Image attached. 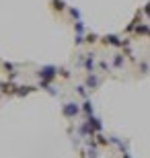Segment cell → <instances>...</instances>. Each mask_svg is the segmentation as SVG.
<instances>
[{
    "instance_id": "8",
    "label": "cell",
    "mask_w": 150,
    "mask_h": 158,
    "mask_svg": "<svg viewBox=\"0 0 150 158\" xmlns=\"http://www.w3.org/2000/svg\"><path fill=\"white\" fill-rule=\"evenodd\" d=\"M66 10H68V15L74 19V21H80V10H78V8H74V6H68Z\"/></svg>"
},
{
    "instance_id": "3",
    "label": "cell",
    "mask_w": 150,
    "mask_h": 158,
    "mask_svg": "<svg viewBox=\"0 0 150 158\" xmlns=\"http://www.w3.org/2000/svg\"><path fill=\"white\" fill-rule=\"evenodd\" d=\"M0 93H4V94H15V93H17V86H15L12 82H0Z\"/></svg>"
},
{
    "instance_id": "7",
    "label": "cell",
    "mask_w": 150,
    "mask_h": 158,
    "mask_svg": "<svg viewBox=\"0 0 150 158\" xmlns=\"http://www.w3.org/2000/svg\"><path fill=\"white\" fill-rule=\"evenodd\" d=\"M74 31H76V35H84L87 27H84V23H82V19L80 21H74Z\"/></svg>"
},
{
    "instance_id": "2",
    "label": "cell",
    "mask_w": 150,
    "mask_h": 158,
    "mask_svg": "<svg viewBox=\"0 0 150 158\" xmlns=\"http://www.w3.org/2000/svg\"><path fill=\"white\" fill-rule=\"evenodd\" d=\"M101 43H103V45H113V47L123 45V41L119 39V35H105V37H101Z\"/></svg>"
},
{
    "instance_id": "5",
    "label": "cell",
    "mask_w": 150,
    "mask_h": 158,
    "mask_svg": "<svg viewBox=\"0 0 150 158\" xmlns=\"http://www.w3.org/2000/svg\"><path fill=\"white\" fill-rule=\"evenodd\" d=\"M49 4H52V8H54V10H56V12H64V10H66V8H68L64 0H52Z\"/></svg>"
},
{
    "instance_id": "9",
    "label": "cell",
    "mask_w": 150,
    "mask_h": 158,
    "mask_svg": "<svg viewBox=\"0 0 150 158\" xmlns=\"http://www.w3.org/2000/svg\"><path fill=\"white\" fill-rule=\"evenodd\" d=\"M113 66H115V68H121V66H123V53H115V56H113Z\"/></svg>"
},
{
    "instance_id": "12",
    "label": "cell",
    "mask_w": 150,
    "mask_h": 158,
    "mask_svg": "<svg viewBox=\"0 0 150 158\" xmlns=\"http://www.w3.org/2000/svg\"><path fill=\"white\" fill-rule=\"evenodd\" d=\"M142 15H146V17L150 19V2H148V4L144 6V10H142Z\"/></svg>"
},
{
    "instance_id": "1",
    "label": "cell",
    "mask_w": 150,
    "mask_h": 158,
    "mask_svg": "<svg viewBox=\"0 0 150 158\" xmlns=\"http://www.w3.org/2000/svg\"><path fill=\"white\" fill-rule=\"evenodd\" d=\"M37 76H39L41 80H49L52 82L54 78L58 76V68H56V66H43V68L37 70Z\"/></svg>"
},
{
    "instance_id": "4",
    "label": "cell",
    "mask_w": 150,
    "mask_h": 158,
    "mask_svg": "<svg viewBox=\"0 0 150 158\" xmlns=\"http://www.w3.org/2000/svg\"><path fill=\"white\" fill-rule=\"evenodd\" d=\"M76 113H78V107H76L74 103H66V105H64V115H66V117H74Z\"/></svg>"
},
{
    "instance_id": "11",
    "label": "cell",
    "mask_w": 150,
    "mask_h": 158,
    "mask_svg": "<svg viewBox=\"0 0 150 158\" xmlns=\"http://www.w3.org/2000/svg\"><path fill=\"white\" fill-rule=\"evenodd\" d=\"M97 82H99V80H97V76H92V72H91V76L87 78V84L92 88V86H97Z\"/></svg>"
},
{
    "instance_id": "6",
    "label": "cell",
    "mask_w": 150,
    "mask_h": 158,
    "mask_svg": "<svg viewBox=\"0 0 150 158\" xmlns=\"http://www.w3.org/2000/svg\"><path fill=\"white\" fill-rule=\"evenodd\" d=\"M95 53H87V60H84V68H87L88 72H92V68H95Z\"/></svg>"
},
{
    "instance_id": "10",
    "label": "cell",
    "mask_w": 150,
    "mask_h": 158,
    "mask_svg": "<svg viewBox=\"0 0 150 158\" xmlns=\"http://www.w3.org/2000/svg\"><path fill=\"white\" fill-rule=\"evenodd\" d=\"M99 39H101V37H99L97 33H88V35H84V43H97Z\"/></svg>"
}]
</instances>
